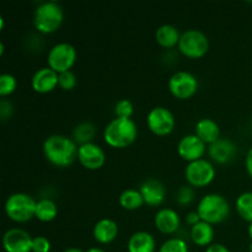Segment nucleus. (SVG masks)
Instances as JSON below:
<instances>
[{
	"label": "nucleus",
	"mask_w": 252,
	"mask_h": 252,
	"mask_svg": "<svg viewBox=\"0 0 252 252\" xmlns=\"http://www.w3.org/2000/svg\"><path fill=\"white\" fill-rule=\"evenodd\" d=\"M78 145L71 138L63 134H52L43 143L46 159L56 166H68L78 158Z\"/></svg>",
	"instance_id": "f257e3e1"
},
{
	"label": "nucleus",
	"mask_w": 252,
	"mask_h": 252,
	"mask_svg": "<svg viewBox=\"0 0 252 252\" xmlns=\"http://www.w3.org/2000/svg\"><path fill=\"white\" fill-rule=\"evenodd\" d=\"M137 134V125L132 118L116 117L105 127L103 139L113 148H126L134 142Z\"/></svg>",
	"instance_id": "f03ea898"
},
{
	"label": "nucleus",
	"mask_w": 252,
	"mask_h": 252,
	"mask_svg": "<svg viewBox=\"0 0 252 252\" xmlns=\"http://www.w3.org/2000/svg\"><path fill=\"white\" fill-rule=\"evenodd\" d=\"M64 20L63 7L59 2L48 0L43 1L36 7L33 14L34 27L39 32L51 33L59 29Z\"/></svg>",
	"instance_id": "7ed1b4c3"
},
{
	"label": "nucleus",
	"mask_w": 252,
	"mask_h": 252,
	"mask_svg": "<svg viewBox=\"0 0 252 252\" xmlns=\"http://www.w3.org/2000/svg\"><path fill=\"white\" fill-rule=\"evenodd\" d=\"M197 213L203 221L209 224L221 223L228 218L230 206L225 197L219 193H208L203 196L197 207Z\"/></svg>",
	"instance_id": "20e7f679"
},
{
	"label": "nucleus",
	"mask_w": 252,
	"mask_h": 252,
	"mask_svg": "<svg viewBox=\"0 0 252 252\" xmlns=\"http://www.w3.org/2000/svg\"><path fill=\"white\" fill-rule=\"evenodd\" d=\"M36 204L37 201L32 196L24 192H16L7 197L5 212L11 220L24 223L36 217Z\"/></svg>",
	"instance_id": "39448f33"
},
{
	"label": "nucleus",
	"mask_w": 252,
	"mask_h": 252,
	"mask_svg": "<svg viewBox=\"0 0 252 252\" xmlns=\"http://www.w3.org/2000/svg\"><path fill=\"white\" fill-rule=\"evenodd\" d=\"M179 49L189 58H201L208 52L209 39L201 30H186L181 33L179 42Z\"/></svg>",
	"instance_id": "423d86ee"
},
{
	"label": "nucleus",
	"mask_w": 252,
	"mask_h": 252,
	"mask_svg": "<svg viewBox=\"0 0 252 252\" xmlns=\"http://www.w3.org/2000/svg\"><path fill=\"white\" fill-rule=\"evenodd\" d=\"M76 57H78V53L73 44L69 42H59L49 49L47 62H48L49 68L59 74L70 70L71 66L75 63Z\"/></svg>",
	"instance_id": "0eeeda50"
},
{
	"label": "nucleus",
	"mask_w": 252,
	"mask_h": 252,
	"mask_svg": "<svg viewBox=\"0 0 252 252\" xmlns=\"http://www.w3.org/2000/svg\"><path fill=\"white\" fill-rule=\"evenodd\" d=\"M185 177L193 187H203L211 184L216 177V169L207 159H198L189 162L185 169Z\"/></svg>",
	"instance_id": "6e6552de"
},
{
	"label": "nucleus",
	"mask_w": 252,
	"mask_h": 252,
	"mask_svg": "<svg viewBox=\"0 0 252 252\" xmlns=\"http://www.w3.org/2000/svg\"><path fill=\"white\" fill-rule=\"evenodd\" d=\"M169 89L175 97L185 100V98H189L197 93L198 80L189 71L179 70L170 76Z\"/></svg>",
	"instance_id": "1a4fd4ad"
},
{
	"label": "nucleus",
	"mask_w": 252,
	"mask_h": 252,
	"mask_svg": "<svg viewBox=\"0 0 252 252\" xmlns=\"http://www.w3.org/2000/svg\"><path fill=\"white\" fill-rule=\"evenodd\" d=\"M149 129L157 135H166L174 130L176 120L171 111L164 106H157L149 111L147 116Z\"/></svg>",
	"instance_id": "9d476101"
},
{
	"label": "nucleus",
	"mask_w": 252,
	"mask_h": 252,
	"mask_svg": "<svg viewBox=\"0 0 252 252\" xmlns=\"http://www.w3.org/2000/svg\"><path fill=\"white\" fill-rule=\"evenodd\" d=\"M32 238L26 230L11 228L2 236V246L6 252H32Z\"/></svg>",
	"instance_id": "9b49d317"
},
{
	"label": "nucleus",
	"mask_w": 252,
	"mask_h": 252,
	"mask_svg": "<svg viewBox=\"0 0 252 252\" xmlns=\"http://www.w3.org/2000/svg\"><path fill=\"white\" fill-rule=\"evenodd\" d=\"M78 159L84 167L89 170H97L103 166L106 154L102 148L96 143L90 142L79 145Z\"/></svg>",
	"instance_id": "f8f14e48"
},
{
	"label": "nucleus",
	"mask_w": 252,
	"mask_h": 252,
	"mask_svg": "<svg viewBox=\"0 0 252 252\" xmlns=\"http://www.w3.org/2000/svg\"><path fill=\"white\" fill-rule=\"evenodd\" d=\"M206 143L197 134H187L180 139L177 144V152L180 157L189 162L202 159L206 153Z\"/></svg>",
	"instance_id": "ddd939ff"
},
{
	"label": "nucleus",
	"mask_w": 252,
	"mask_h": 252,
	"mask_svg": "<svg viewBox=\"0 0 252 252\" xmlns=\"http://www.w3.org/2000/svg\"><path fill=\"white\" fill-rule=\"evenodd\" d=\"M59 74L49 66H43L34 71L31 79V85L34 91L39 94H46L54 90L58 86Z\"/></svg>",
	"instance_id": "4468645a"
},
{
	"label": "nucleus",
	"mask_w": 252,
	"mask_h": 252,
	"mask_svg": "<svg viewBox=\"0 0 252 252\" xmlns=\"http://www.w3.org/2000/svg\"><path fill=\"white\" fill-rule=\"evenodd\" d=\"M139 191L144 202L149 206H160L166 197V189L158 179H148L140 185Z\"/></svg>",
	"instance_id": "2eb2a0df"
},
{
	"label": "nucleus",
	"mask_w": 252,
	"mask_h": 252,
	"mask_svg": "<svg viewBox=\"0 0 252 252\" xmlns=\"http://www.w3.org/2000/svg\"><path fill=\"white\" fill-rule=\"evenodd\" d=\"M208 154L214 161L225 164L235 157L236 145L228 138H219L218 140L209 144Z\"/></svg>",
	"instance_id": "dca6fc26"
},
{
	"label": "nucleus",
	"mask_w": 252,
	"mask_h": 252,
	"mask_svg": "<svg viewBox=\"0 0 252 252\" xmlns=\"http://www.w3.org/2000/svg\"><path fill=\"white\" fill-rule=\"evenodd\" d=\"M155 226L164 234H172L180 228L179 213L172 208H161L157 212L154 218Z\"/></svg>",
	"instance_id": "f3484780"
},
{
	"label": "nucleus",
	"mask_w": 252,
	"mask_h": 252,
	"mask_svg": "<svg viewBox=\"0 0 252 252\" xmlns=\"http://www.w3.org/2000/svg\"><path fill=\"white\" fill-rule=\"evenodd\" d=\"M94 238L101 244L112 243L118 235V224L113 219L102 218L94 225Z\"/></svg>",
	"instance_id": "a211bd4d"
},
{
	"label": "nucleus",
	"mask_w": 252,
	"mask_h": 252,
	"mask_svg": "<svg viewBox=\"0 0 252 252\" xmlns=\"http://www.w3.org/2000/svg\"><path fill=\"white\" fill-rule=\"evenodd\" d=\"M128 252H154L157 249L154 236L144 230L135 231L128 240Z\"/></svg>",
	"instance_id": "6ab92c4d"
},
{
	"label": "nucleus",
	"mask_w": 252,
	"mask_h": 252,
	"mask_svg": "<svg viewBox=\"0 0 252 252\" xmlns=\"http://www.w3.org/2000/svg\"><path fill=\"white\" fill-rule=\"evenodd\" d=\"M194 130H196L194 134L198 135L206 144H212V143H214L220 138L219 137L220 135V128H219L218 123L212 120V118H201L196 123Z\"/></svg>",
	"instance_id": "aec40b11"
},
{
	"label": "nucleus",
	"mask_w": 252,
	"mask_h": 252,
	"mask_svg": "<svg viewBox=\"0 0 252 252\" xmlns=\"http://www.w3.org/2000/svg\"><path fill=\"white\" fill-rule=\"evenodd\" d=\"M180 38H181V33L174 25L164 24L158 27V30L155 31V39L160 46L165 47V48H171V47L179 44Z\"/></svg>",
	"instance_id": "412c9836"
},
{
	"label": "nucleus",
	"mask_w": 252,
	"mask_h": 252,
	"mask_svg": "<svg viewBox=\"0 0 252 252\" xmlns=\"http://www.w3.org/2000/svg\"><path fill=\"white\" fill-rule=\"evenodd\" d=\"M214 229L212 224L201 220L191 228V239L196 245L209 246L213 241Z\"/></svg>",
	"instance_id": "4be33fe9"
},
{
	"label": "nucleus",
	"mask_w": 252,
	"mask_h": 252,
	"mask_svg": "<svg viewBox=\"0 0 252 252\" xmlns=\"http://www.w3.org/2000/svg\"><path fill=\"white\" fill-rule=\"evenodd\" d=\"M58 214V207L51 198H42L37 201L36 218L41 221H51Z\"/></svg>",
	"instance_id": "5701e85b"
},
{
	"label": "nucleus",
	"mask_w": 252,
	"mask_h": 252,
	"mask_svg": "<svg viewBox=\"0 0 252 252\" xmlns=\"http://www.w3.org/2000/svg\"><path fill=\"white\" fill-rule=\"evenodd\" d=\"M144 203V198H143L139 189H127L120 194V204L128 211H134V209L140 208Z\"/></svg>",
	"instance_id": "b1692460"
},
{
	"label": "nucleus",
	"mask_w": 252,
	"mask_h": 252,
	"mask_svg": "<svg viewBox=\"0 0 252 252\" xmlns=\"http://www.w3.org/2000/svg\"><path fill=\"white\" fill-rule=\"evenodd\" d=\"M95 126L91 122H81L74 128L73 130V137L74 140L79 144H86V143H90L91 140L95 137Z\"/></svg>",
	"instance_id": "393cba45"
},
{
	"label": "nucleus",
	"mask_w": 252,
	"mask_h": 252,
	"mask_svg": "<svg viewBox=\"0 0 252 252\" xmlns=\"http://www.w3.org/2000/svg\"><path fill=\"white\" fill-rule=\"evenodd\" d=\"M236 211L239 216L245 220L252 223V192H244L236 198Z\"/></svg>",
	"instance_id": "a878e982"
},
{
	"label": "nucleus",
	"mask_w": 252,
	"mask_h": 252,
	"mask_svg": "<svg viewBox=\"0 0 252 252\" xmlns=\"http://www.w3.org/2000/svg\"><path fill=\"white\" fill-rule=\"evenodd\" d=\"M158 252H189V246L181 238H170L160 246Z\"/></svg>",
	"instance_id": "bb28decb"
},
{
	"label": "nucleus",
	"mask_w": 252,
	"mask_h": 252,
	"mask_svg": "<svg viewBox=\"0 0 252 252\" xmlns=\"http://www.w3.org/2000/svg\"><path fill=\"white\" fill-rule=\"evenodd\" d=\"M17 88V80L12 74L4 73L0 75V95L6 96L14 93Z\"/></svg>",
	"instance_id": "cd10ccee"
},
{
	"label": "nucleus",
	"mask_w": 252,
	"mask_h": 252,
	"mask_svg": "<svg viewBox=\"0 0 252 252\" xmlns=\"http://www.w3.org/2000/svg\"><path fill=\"white\" fill-rule=\"evenodd\" d=\"M133 111H134V107H133L132 101L128 100V98H121L115 106L116 117L130 118L133 115Z\"/></svg>",
	"instance_id": "c85d7f7f"
},
{
	"label": "nucleus",
	"mask_w": 252,
	"mask_h": 252,
	"mask_svg": "<svg viewBox=\"0 0 252 252\" xmlns=\"http://www.w3.org/2000/svg\"><path fill=\"white\" fill-rule=\"evenodd\" d=\"M76 75L71 70L63 71V73H59V81L58 86L63 90H71L76 86Z\"/></svg>",
	"instance_id": "c756f323"
},
{
	"label": "nucleus",
	"mask_w": 252,
	"mask_h": 252,
	"mask_svg": "<svg viewBox=\"0 0 252 252\" xmlns=\"http://www.w3.org/2000/svg\"><path fill=\"white\" fill-rule=\"evenodd\" d=\"M51 248V241L46 236H34L32 240V252H49Z\"/></svg>",
	"instance_id": "7c9ffc66"
},
{
	"label": "nucleus",
	"mask_w": 252,
	"mask_h": 252,
	"mask_svg": "<svg viewBox=\"0 0 252 252\" xmlns=\"http://www.w3.org/2000/svg\"><path fill=\"white\" fill-rule=\"evenodd\" d=\"M193 198L194 192L189 186H181L176 193V201L180 204H189V202L193 201Z\"/></svg>",
	"instance_id": "2f4dec72"
},
{
	"label": "nucleus",
	"mask_w": 252,
	"mask_h": 252,
	"mask_svg": "<svg viewBox=\"0 0 252 252\" xmlns=\"http://www.w3.org/2000/svg\"><path fill=\"white\" fill-rule=\"evenodd\" d=\"M12 112V105L11 102L6 100H1L0 102V116H1V120L5 121L6 118H9L11 116Z\"/></svg>",
	"instance_id": "473e14b6"
},
{
	"label": "nucleus",
	"mask_w": 252,
	"mask_h": 252,
	"mask_svg": "<svg viewBox=\"0 0 252 252\" xmlns=\"http://www.w3.org/2000/svg\"><path fill=\"white\" fill-rule=\"evenodd\" d=\"M206 252H230L229 251V249L226 248L225 245H223V244H211L209 246H207L206 249Z\"/></svg>",
	"instance_id": "72a5a7b5"
},
{
	"label": "nucleus",
	"mask_w": 252,
	"mask_h": 252,
	"mask_svg": "<svg viewBox=\"0 0 252 252\" xmlns=\"http://www.w3.org/2000/svg\"><path fill=\"white\" fill-rule=\"evenodd\" d=\"M201 220H202V219H201V217L198 216V213H197V211L196 212H189V213L186 216L187 224H189L191 226L196 225V224L199 223Z\"/></svg>",
	"instance_id": "f704fd0d"
},
{
	"label": "nucleus",
	"mask_w": 252,
	"mask_h": 252,
	"mask_svg": "<svg viewBox=\"0 0 252 252\" xmlns=\"http://www.w3.org/2000/svg\"><path fill=\"white\" fill-rule=\"evenodd\" d=\"M245 165H246V170H248L249 175L252 177V148L249 150L248 155H246V160H245Z\"/></svg>",
	"instance_id": "c9c22d12"
},
{
	"label": "nucleus",
	"mask_w": 252,
	"mask_h": 252,
	"mask_svg": "<svg viewBox=\"0 0 252 252\" xmlns=\"http://www.w3.org/2000/svg\"><path fill=\"white\" fill-rule=\"evenodd\" d=\"M63 252H84L81 249H78V248H69L66 249V250H64Z\"/></svg>",
	"instance_id": "e433bc0d"
},
{
	"label": "nucleus",
	"mask_w": 252,
	"mask_h": 252,
	"mask_svg": "<svg viewBox=\"0 0 252 252\" xmlns=\"http://www.w3.org/2000/svg\"><path fill=\"white\" fill-rule=\"evenodd\" d=\"M85 252H106V251L102 250V249H100V248H91Z\"/></svg>",
	"instance_id": "4c0bfd02"
},
{
	"label": "nucleus",
	"mask_w": 252,
	"mask_h": 252,
	"mask_svg": "<svg viewBox=\"0 0 252 252\" xmlns=\"http://www.w3.org/2000/svg\"><path fill=\"white\" fill-rule=\"evenodd\" d=\"M249 235L252 239V223H250V225H249Z\"/></svg>",
	"instance_id": "58836bf2"
},
{
	"label": "nucleus",
	"mask_w": 252,
	"mask_h": 252,
	"mask_svg": "<svg viewBox=\"0 0 252 252\" xmlns=\"http://www.w3.org/2000/svg\"><path fill=\"white\" fill-rule=\"evenodd\" d=\"M250 252H252V243L250 244Z\"/></svg>",
	"instance_id": "ea45409f"
},
{
	"label": "nucleus",
	"mask_w": 252,
	"mask_h": 252,
	"mask_svg": "<svg viewBox=\"0 0 252 252\" xmlns=\"http://www.w3.org/2000/svg\"><path fill=\"white\" fill-rule=\"evenodd\" d=\"M251 128H252V118H251Z\"/></svg>",
	"instance_id": "a19ab883"
}]
</instances>
